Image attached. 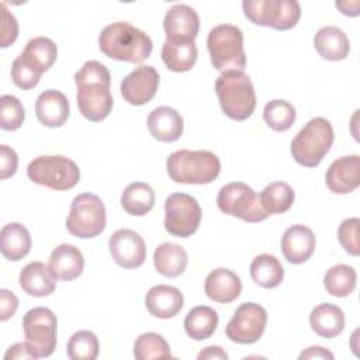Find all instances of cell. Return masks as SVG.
I'll return each mask as SVG.
<instances>
[{"mask_svg": "<svg viewBox=\"0 0 360 360\" xmlns=\"http://www.w3.org/2000/svg\"><path fill=\"white\" fill-rule=\"evenodd\" d=\"M105 222V207L98 195L82 193L73 198L66 218V229L70 235L80 239L96 238L104 231Z\"/></svg>", "mask_w": 360, "mask_h": 360, "instance_id": "cell-8", "label": "cell"}, {"mask_svg": "<svg viewBox=\"0 0 360 360\" xmlns=\"http://www.w3.org/2000/svg\"><path fill=\"white\" fill-rule=\"evenodd\" d=\"M359 226H360V219L357 217H352L342 221L338 229V238L342 248L352 256H359L360 253Z\"/></svg>", "mask_w": 360, "mask_h": 360, "instance_id": "cell-41", "label": "cell"}, {"mask_svg": "<svg viewBox=\"0 0 360 360\" xmlns=\"http://www.w3.org/2000/svg\"><path fill=\"white\" fill-rule=\"evenodd\" d=\"M58 321L55 314L45 307H35L22 316L25 340L39 357H49L56 347Z\"/></svg>", "mask_w": 360, "mask_h": 360, "instance_id": "cell-12", "label": "cell"}, {"mask_svg": "<svg viewBox=\"0 0 360 360\" xmlns=\"http://www.w3.org/2000/svg\"><path fill=\"white\" fill-rule=\"evenodd\" d=\"M20 287L31 297H48L55 291L56 278L42 262H31L20 271Z\"/></svg>", "mask_w": 360, "mask_h": 360, "instance_id": "cell-24", "label": "cell"}, {"mask_svg": "<svg viewBox=\"0 0 360 360\" xmlns=\"http://www.w3.org/2000/svg\"><path fill=\"white\" fill-rule=\"evenodd\" d=\"M333 128L323 117L309 120L291 141V155L305 167L318 166L333 143Z\"/></svg>", "mask_w": 360, "mask_h": 360, "instance_id": "cell-5", "label": "cell"}, {"mask_svg": "<svg viewBox=\"0 0 360 360\" xmlns=\"http://www.w3.org/2000/svg\"><path fill=\"white\" fill-rule=\"evenodd\" d=\"M100 352L97 336L90 330L75 332L66 345V354L72 360H94Z\"/></svg>", "mask_w": 360, "mask_h": 360, "instance_id": "cell-38", "label": "cell"}, {"mask_svg": "<svg viewBox=\"0 0 360 360\" xmlns=\"http://www.w3.org/2000/svg\"><path fill=\"white\" fill-rule=\"evenodd\" d=\"M249 270L252 280L263 288H274L280 285L284 278V269L280 260L269 253L256 256Z\"/></svg>", "mask_w": 360, "mask_h": 360, "instance_id": "cell-32", "label": "cell"}, {"mask_svg": "<svg viewBox=\"0 0 360 360\" xmlns=\"http://www.w3.org/2000/svg\"><path fill=\"white\" fill-rule=\"evenodd\" d=\"M301 360L302 359H333V353L326 350L322 346H309L305 350H302L298 356Z\"/></svg>", "mask_w": 360, "mask_h": 360, "instance_id": "cell-47", "label": "cell"}, {"mask_svg": "<svg viewBox=\"0 0 360 360\" xmlns=\"http://www.w3.org/2000/svg\"><path fill=\"white\" fill-rule=\"evenodd\" d=\"M166 169L174 183L208 184L218 177L221 162L210 150L180 149L169 155Z\"/></svg>", "mask_w": 360, "mask_h": 360, "instance_id": "cell-3", "label": "cell"}, {"mask_svg": "<svg viewBox=\"0 0 360 360\" xmlns=\"http://www.w3.org/2000/svg\"><path fill=\"white\" fill-rule=\"evenodd\" d=\"M0 105H1V118H0L1 129L4 131L18 129L25 118V111L21 101L11 94H3L0 97Z\"/></svg>", "mask_w": 360, "mask_h": 360, "instance_id": "cell-40", "label": "cell"}, {"mask_svg": "<svg viewBox=\"0 0 360 360\" xmlns=\"http://www.w3.org/2000/svg\"><path fill=\"white\" fill-rule=\"evenodd\" d=\"M148 129L160 142H174L183 135L184 122L180 112L167 105L152 110L148 115Z\"/></svg>", "mask_w": 360, "mask_h": 360, "instance_id": "cell-23", "label": "cell"}, {"mask_svg": "<svg viewBox=\"0 0 360 360\" xmlns=\"http://www.w3.org/2000/svg\"><path fill=\"white\" fill-rule=\"evenodd\" d=\"M31 243V235L24 225L10 222L1 228L0 252L6 259L13 262L21 260L30 253Z\"/></svg>", "mask_w": 360, "mask_h": 360, "instance_id": "cell-28", "label": "cell"}, {"mask_svg": "<svg viewBox=\"0 0 360 360\" xmlns=\"http://www.w3.org/2000/svg\"><path fill=\"white\" fill-rule=\"evenodd\" d=\"M163 28L166 39L194 41L200 30V18L193 7L179 3L166 11Z\"/></svg>", "mask_w": 360, "mask_h": 360, "instance_id": "cell-17", "label": "cell"}, {"mask_svg": "<svg viewBox=\"0 0 360 360\" xmlns=\"http://www.w3.org/2000/svg\"><path fill=\"white\" fill-rule=\"evenodd\" d=\"M145 305L152 316L169 319L181 311L184 305V297L183 292L176 287L158 284L149 288L146 292Z\"/></svg>", "mask_w": 360, "mask_h": 360, "instance_id": "cell-20", "label": "cell"}, {"mask_svg": "<svg viewBox=\"0 0 360 360\" xmlns=\"http://www.w3.org/2000/svg\"><path fill=\"white\" fill-rule=\"evenodd\" d=\"M316 246L314 232L301 224L291 225L281 236V252L288 263L301 264L307 262Z\"/></svg>", "mask_w": 360, "mask_h": 360, "instance_id": "cell-18", "label": "cell"}, {"mask_svg": "<svg viewBox=\"0 0 360 360\" xmlns=\"http://www.w3.org/2000/svg\"><path fill=\"white\" fill-rule=\"evenodd\" d=\"M243 14L256 25L287 31L297 25L301 6L295 0H245Z\"/></svg>", "mask_w": 360, "mask_h": 360, "instance_id": "cell-9", "label": "cell"}, {"mask_svg": "<svg viewBox=\"0 0 360 360\" xmlns=\"http://www.w3.org/2000/svg\"><path fill=\"white\" fill-rule=\"evenodd\" d=\"M204 291L210 300L219 304H229L240 295L242 281L232 270L218 267L207 276Z\"/></svg>", "mask_w": 360, "mask_h": 360, "instance_id": "cell-22", "label": "cell"}, {"mask_svg": "<svg viewBox=\"0 0 360 360\" xmlns=\"http://www.w3.org/2000/svg\"><path fill=\"white\" fill-rule=\"evenodd\" d=\"M75 83L77 87L76 101L80 114L91 122L107 118L114 104L110 91V70L97 60H87L75 73Z\"/></svg>", "mask_w": 360, "mask_h": 360, "instance_id": "cell-1", "label": "cell"}, {"mask_svg": "<svg viewBox=\"0 0 360 360\" xmlns=\"http://www.w3.org/2000/svg\"><path fill=\"white\" fill-rule=\"evenodd\" d=\"M267 323L266 309L256 302L240 304L225 328L229 340L239 345H250L257 342Z\"/></svg>", "mask_w": 360, "mask_h": 360, "instance_id": "cell-13", "label": "cell"}, {"mask_svg": "<svg viewBox=\"0 0 360 360\" xmlns=\"http://www.w3.org/2000/svg\"><path fill=\"white\" fill-rule=\"evenodd\" d=\"M297 112L292 104L285 100H271L264 105L263 120L273 131H288L295 122Z\"/></svg>", "mask_w": 360, "mask_h": 360, "instance_id": "cell-35", "label": "cell"}, {"mask_svg": "<svg viewBox=\"0 0 360 360\" xmlns=\"http://www.w3.org/2000/svg\"><path fill=\"white\" fill-rule=\"evenodd\" d=\"M188 256L183 246L172 242L160 243L153 252V264L165 277H179L187 267Z\"/></svg>", "mask_w": 360, "mask_h": 360, "instance_id": "cell-29", "label": "cell"}, {"mask_svg": "<svg viewBox=\"0 0 360 360\" xmlns=\"http://www.w3.org/2000/svg\"><path fill=\"white\" fill-rule=\"evenodd\" d=\"M217 205L224 214L250 224L262 222L269 217L262 208L255 190L242 181H232L222 186L217 195Z\"/></svg>", "mask_w": 360, "mask_h": 360, "instance_id": "cell-10", "label": "cell"}, {"mask_svg": "<svg viewBox=\"0 0 360 360\" xmlns=\"http://www.w3.org/2000/svg\"><path fill=\"white\" fill-rule=\"evenodd\" d=\"M218 326V314L207 305L190 309L184 318V330L194 340L208 339Z\"/></svg>", "mask_w": 360, "mask_h": 360, "instance_id": "cell-31", "label": "cell"}, {"mask_svg": "<svg viewBox=\"0 0 360 360\" xmlns=\"http://www.w3.org/2000/svg\"><path fill=\"white\" fill-rule=\"evenodd\" d=\"M121 205L129 215H146L155 205V191L148 183H131L121 194Z\"/></svg>", "mask_w": 360, "mask_h": 360, "instance_id": "cell-30", "label": "cell"}, {"mask_svg": "<svg viewBox=\"0 0 360 360\" xmlns=\"http://www.w3.org/2000/svg\"><path fill=\"white\" fill-rule=\"evenodd\" d=\"M197 46L188 39H166L162 46V60L172 72H187L197 62Z\"/></svg>", "mask_w": 360, "mask_h": 360, "instance_id": "cell-26", "label": "cell"}, {"mask_svg": "<svg viewBox=\"0 0 360 360\" xmlns=\"http://www.w3.org/2000/svg\"><path fill=\"white\" fill-rule=\"evenodd\" d=\"M159 87V73L150 65H141L128 73L120 86L121 96L131 105L149 103Z\"/></svg>", "mask_w": 360, "mask_h": 360, "instance_id": "cell-14", "label": "cell"}, {"mask_svg": "<svg viewBox=\"0 0 360 360\" xmlns=\"http://www.w3.org/2000/svg\"><path fill=\"white\" fill-rule=\"evenodd\" d=\"M335 6L340 10L342 14L345 15H350V17H356L359 15V7L360 3L357 0L354 1H336Z\"/></svg>", "mask_w": 360, "mask_h": 360, "instance_id": "cell-48", "label": "cell"}, {"mask_svg": "<svg viewBox=\"0 0 360 360\" xmlns=\"http://www.w3.org/2000/svg\"><path fill=\"white\" fill-rule=\"evenodd\" d=\"M48 267L56 280L72 281L82 274L84 257L75 245L62 243L52 250Z\"/></svg>", "mask_w": 360, "mask_h": 360, "instance_id": "cell-21", "label": "cell"}, {"mask_svg": "<svg viewBox=\"0 0 360 360\" xmlns=\"http://www.w3.org/2000/svg\"><path fill=\"white\" fill-rule=\"evenodd\" d=\"M22 53L45 73L55 63L58 48L52 39L46 37H35L27 42Z\"/></svg>", "mask_w": 360, "mask_h": 360, "instance_id": "cell-37", "label": "cell"}, {"mask_svg": "<svg viewBox=\"0 0 360 360\" xmlns=\"http://www.w3.org/2000/svg\"><path fill=\"white\" fill-rule=\"evenodd\" d=\"M316 52L326 60H343L350 52L347 35L335 25L322 27L314 37Z\"/></svg>", "mask_w": 360, "mask_h": 360, "instance_id": "cell-25", "label": "cell"}, {"mask_svg": "<svg viewBox=\"0 0 360 360\" xmlns=\"http://www.w3.org/2000/svg\"><path fill=\"white\" fill-rule=\"evenodd\" d=\"M18 156L15 150L7 145L0 146V177L3 180L11 177L17 172Z\"/></svg>", "mask_w": 360, "mask_h": 360, "instance_id": "cell-43", "label": "cell"}, {"mask_svg": "<svg viewBox=\"0 0 360 360\" xmlns=\"http://www.w3.org/2000/svg\"><path fill=\"white\" fill-rule=\"evenodd\" d=\"M18 35V24L15 17L7 10L6 4L1 3V48L11 45Z\"/></svg>", "mask_w": 360, "mask_h": 360, "instance_id": "cell-42", "label": "cell"}, {"mask_svg": "<svg viewBox=\"0 0 360 360\" xmlns=\"http://www.w3.org/2000/svg\"><path fill=\"white\" fill-rule=\"evenodd\" d=\"M27 176L35 184L56 191H65L79 183L80 170L77 165L66 156H38L28 163Z\"/></svg>", "mask_w": 360, "mask_h": 360, "instance_id": "cell-7", "label": "cell"}, {"mask_svg": "<svg viewBox=\"0 0 360 360\" xmlns=\"http://www.w3.org/2000/svg\"><path fill=\"white\" fill-rule=\"evenodd\" d=\"M42 73L44 72L24 53H20L11 65L13 83L22 90L34 89L39 83Z\"/></svg>", "mask_w": 360, "mask_h": 360, "instance_id": "cell-39", "label": "cell"}, {"mask_svg": "<svg viewBox=\"0 0 360 360\" xmlns=\"http://www.w3.org/2000/svg\"><path fill=\"white\" fill-rule=\"evenodd\" d=\"M215 93L226 117L248 120L256 108V93L250 77L239 70L224 72L215 80Z\"/></svg>", "mask_w": 360, "mask_h": 360, "instance_id": "cell-4", "label": "cell"}, {"mask_svg": "<svg viewBox=\"0 0 360 360\" xmlns=\"http://www.w3.org/2000/svg\"><path fill=\"white\" fill-rule=\"evenodd\" d=\"M309 325L318 336L330 339L343 332L345 314L338 305L319 304L309 314Z\"/></svg>", "mask_w": 360, "mask_h": 360, "instance_id": "cell-27", "label": "cell"}, {"mask_svg": "<svg viewBox=\"0 0 360 360\" xmlns=\"http://www.w3.org/2000/svg\"><path fill=\"white\" fill-rule=\"evenodd\" d=\"M39 356L37 354V352L34 350V347L28 343H15L13 346H10L7 349V352L4 353V359L6 360H21V359H38Z\"/></svg>", "mask_w": 360, "mask_h": 360, "instance_id": "cell-45", "label": "cell"}, {"mask_svg": "<svg viewBox=\"0 0 360 360\" xmlns=\"http://www.w3.org/2000/svg\"><path fill=\"white\" fill-rule=\"evenodd\" d=\"M207 48L212 66L219 72L239 70L246 66L243 49V34L239 27L232 24H219L214 27L207 37Z\"/></svg>", "mask_w": 360, "mask_h": 360, "instance_id": "cell-6", "label": "cell"}, {"mask_svg": "<svg viewBox=\"0 0 360 360\" xmlns=\"http://www.w3.org/2000/svg\"><path fill=\"white\" fill-rule=\"evenodd\" d=\"M201 207L186 193H173L165 201V229L177 238L191 236L201 222Z\"/></svg>", "mask_w": 360, "mask_h": 360, "instance_id": "cell-11", "label": "cell"}, {"mask_svg": "<svg viewBox=\"0 0 360 360\" xmlns=\"http://www.w3.org/2000/svg\"><path fill=\"white\" fill-rule=\"evenodd\" d=\"M260 205L267 215L283 214L288 211L295 200V193L288 183L273 181L259 194Z\"/></svg>", "mask_w": 360, "mask_h": 360, "instance_id": "cell-33", "label": "cell"}, {"mask_svg": "<svg viewBox=\"0 0 360 360\" xmlns=\"http://www.w3.org/2000/svg\"><path fill=\"white\" fill-rule=\"evenodd\" d=\"M357 274L352 266L335 264L323 277L325 290L333 297H347L356 288Z\"/></svg>", "mask_w": 360, "mask_h": 360, "instance_id": "cell-34", "label": "cell"}, {"mask_svg": "<svg viewBox=\"0 0 360 360\" xmlns=\"http://www.w3.org/2000/svg\"><path fill=\"white\" fill-rule=\"evenodd\" d=\"M70 114L66 96L55 89L42 91L35 101V115L38 121L49 128L62 127Z\"/></svg>", "mask_w": 360, "mask_h": 360, "instance_id": "cell-19", "label": "cell"}, {"mask_svg": "<svg viewBox=\"0 0 360 360\" xmlns=\"http://www.w3.org/2000/svg\"><path fill=\"white\" fill-rule=\"evenodd\" d=\"M198 360H228V354L219 346H207L198 354Z\"/></svg>", "mask_w": 360, "mask_h": 360, "instance_id": "cell-46", "label": "cell"}, {"mask_svg": "<svg viewBox=\"0 0 360 360\" xmlns=\"http://www.w3.org/2000/svg\"><path fill=\"white\" fill-rule=\"evenodd\" d=\"M18 308V298L7 288L0 290V321L10 319Z\"/></svg>", "mask_w": 360, "mask_h": 360, "instance_id": "cell-44", "label": "cell"}, {"mask_svg": "<svg viewBox=\"0 0 360 360\" xmlns=\"http://www.w3.org/2000/svg\"><path fill=\"white\" fill-rule=\"evenodd\" d=\"M325 181L335 194H347L360 184V156L350 155L333 160L326 172Z\"/></svg>", "mask_w": 360, "mask_h": 360, "instance_id": "cell-16", "label": "cell"}, {"mask_svg": "<svg viewBox=\"0 0 360 360\" xmlns=\"http://www.w3.org/2000/svg\"><path fill=\"white\" fill-rule=\"evenodd\" d=\"M134 356L138 360L169 359L172 357V352L169 343L162 335L146 332L136 338L134 343Z\"/></svg>", "mask_w": 360, "mask_h": 360, "instance_id": "cell-36", "label": "cell"}, {"mask_svg": "<svg viewBox=\"0 0 360 360\" xmlns=\"http://www.w3.org/2000/svg\"><path fill=\"white\" fill-rule=\"evenodd\" d=\"M100 51L115 60L141 63L152 53L150 37L125 21L108 24L98 37Z\"/></svg>", "mask_w": 360, "mask_h": 360, "instance_id": "cell-2", "label": "cell"}, {"mask_svg": "<svg viewBox=\"0 0 360 360\" xmlns=\"http://www.w3.org/2000/svg\"><path fill=\"white\" fill-rule=\"evenodd\" d=\"M108 249L114 262L124 269H136L143 264L146 257L142 236L128 228H121L110 236Z\"/></svg>", "mask_w": 360, "mask_h": 360, "instance_id": "cell-15", "label": "cell"}]
</instances>
